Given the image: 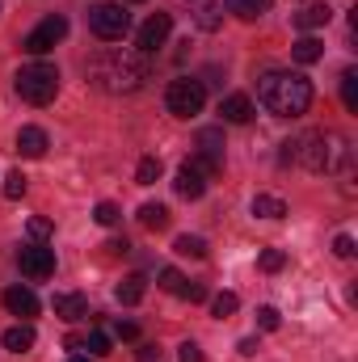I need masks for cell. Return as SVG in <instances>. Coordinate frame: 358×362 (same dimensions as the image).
I'll return each mask as SVG.
<instances>
[{
    "label": "cell",
    "instance_id": "obj_44",
    "mask_svg": "<svg viewBox=\"0 0 358 362\" xmlns=\"http://www.w3.org/2000/svg\"><path fill=\"white\" fill-rule=\"evenodd\" d=\"M304 4H312V0H304ZM325 4H329V0H325Z\"/></svg>",
    "mask_w": 358,
    "mask_h": 362
},
{
    "label": "cell",
    "instance_id": "obj_10",
    "mask_svg": "<svg viewBox=\"0 0 358 362\" xmlns=\"http://www.w3.org/2000/svg\"><path fill=\"white\" fill-rule=\"evenodd\" d=\"M169 30H173V17H169V13H152V17L139 25V34H135V51H144V55H156V51L165 47Z\"/></svg>",
    "mask_w": 358,
    "mask_h": 362
},
{
    "label": "cell",
    "instance_id": "obj_33",
    "mask_svg": "<svg viewBox=\"0 0 358 362\" xmlns=\"http://www.w3.org/2000/svg\"><path fill=\"white\" fill-rule=\"evenodd\" d=\"M278 325H282V316H278V308H258V329H262V333H274V329H278Z\"/></svg>",
    "mask_w": 358,
    "mask_h": 362
},
{
    "label": "cell",
    "instance_id": "obj_25",
    "mask_svg": "<svg viewBox=\"0 0 358 362\" xmlns=\"http://www.w3.org/2000/svg\"><path fill=\"white\" fill-rule=\"evenodd\" d=\"M342 105H346L350 114H358V72L354 68L342 72Z\"/></svg>",
    "mask_w": 358,
    "mask_h": 362
},
{
    "label": "cell",
    "instance_id": "obj_3",
    "mask_svg": "<svg viewBox=\"0 0 358 362\" xmlns=\"http://www.w3.org/2000/svg\"><path fill=\"white\" fill-rule=\"evenodd\" d=\"M350 156H354V148L337 131H308L291 144V160H299L308 173H337Z\"/></svg>",
    "mask_w": 358,
    "mask_h": 362
},
{
    "label": "cell",
    "instance_id": "obj_34",
    "mask_svg": "<svg viewBox=\"0 0 358 362\" xmlns=\"http://www.w3.org/2000/svg\"><path fill=\"white\" fill-rule=\"evenodd\" d=\"M25 232H30V236H34V240H47V236H51V232H55V223H51V219H42V215H38V219H30V223H25Z\"/></svg>",
    "mask_w": 358,
    "mask_h": 362
},
{
    "label": "cell",
    "instance_id": "obj_24",
    "mask_svg": "<svg viewBox=\"0 0 358 362\" xmlns=\"http://www.w3.org/2000/svg\"><path fill=\"white\" fill-rule=\"evenodd\" d=\"M81 350H89V358H105V354L114 350V337H110L105 329H93L89 337L81 341Z\"/></svg>",
    "mask_w": 358,
    "mask_h": 362
},
{
    "label": "cell",
    "instance_id": "obj_42",
    "mask_svg": "<svg viewBox=\"0 0 358 362\" xmlns=\"http://www.w3.org/2000/svg\"><path fill=\"white\" fill-rule=\"evenodd\" d=\"M68 362H97V358H89V354H72Z\"/></svg>",
    "mask_w": 358,
    "mask_h": 362
},
{
    "label": "cell",
    "instance_id": "obj_31",
    "mask_svg": "<svg viewBox=\"0 0 358 362\" xmlns=\"http://www.w3.org/2000/svg\"><path fill=\"white\" fill-rule=\"evenodd\" d=\"M21 194H25V173H21V169L4 173V198H13V202H17Z\"/></svg>",
    "mask_w": 358,
    "mask_h": 362
},
{
    "label": "cell",
    "instance_id": "obj_43",
    "mask_svg": "<svg viewBox=\"0 0 358 362\" xmlns=\"http://www.w3.org/2000/svg\"><path fill=\"white\" fill-rule=\"evenodd\" d=\"M131 4H144V0H131Z\"/></svg>",
    "mask_w": 358,
    "mask_h": 362
},
{
    "label": "cell",
    "instance_id": "obj_28",
    "mask_svg": "<svg viewBox=\"0 0 358 362\" xmlns=\"http://www.w3.org/2000/svg\"><path fill=\"white\" fill-rule=\"evenodd\" d=\"M135 181H139V185H156V181H161V160H156V156H144V160L135 165Z\"/></svg>",
    "mask_w": 358,
    "mask_h": 362
},
{
    "label": "cell",
    "instance_id": "obj_13",
    "mask_svg": "<svg viewBox=\"0 0 358 362\" xmlns=\"http://www.w3.org/2000/svg\"><path fill=\"white\" fill-rule=\"evenodd\" d=\"M333 21V8L325 4V0H312V4H299L295 13H291V25L295 30H304V34H316V30H325Z\"/></svg>",
    "mask_w": 358,
    "mask_h": 362
},
{
    "label": "cell",
    "instance_id": "obj_26",
    "mask_svg": "<svg viewBox=\"0 0 358 362\" xmlns=\"http://www.w3.org/2000/svg\"><path fill=\"white\" fill-rule=\"evenodd\" d=\"M173 249H178L181 257H194V262H202V257H207V240H202V236H178V245H173Z\"/></svg>",
    "mask_w": 358,
    "mask_h": 362
},
{
    "label": "cell",
    "instance_id": "obj_8",
    "mask_svg": "<svg viewBox=\"0 0 358 362\" xmlns=\"http://www.w3.org/2000/svg\"><path fill=\"white\" fill-rule=\"evenodd\" d=\"M194 160H198L211 177L224 173V131H219V127H202V131L194 135Z\"/></svg>",
    "mask_w": 358,
    "mask_h": 362
},
{
    "label": "cell",
    "instance_id": "obj_11",
    "mask_svg": "<svg viewBox=\"0 0 358 362\" xmlns=\"http://www.w3.org/2000/svg\"><path fill=\"white\" fill-rule=\"evenodd\" d=\"M207 181H211V173L190 156V160H181L178 177H173V189H178L181 198H202V194H207Z\"/></svg>",
    "mask_w": 358,
    "mask_h": 362
},
{
    "label": "cell",
    "instance_id": "obj_2",
    "mask_svg": "<svg viewBox=\"0 0 358 362\" xmlns=\"http://www.w3.org/2000/svg\"><path fill=\"white\" fill-rule=\"evenodd\" d=\"M312 81L304 76V72H287V68H270L266 76L258 81V101L266 105L270 114H278V118H299V114H308L312 110Z\"/></svg>",
    "mask_w": 358,
    "mask_h": 362
},
{
    "label": "cell",
    "instance_id": "obj_17",
    "mask_svg": "<svg viewBox=\"0 0 358 362\" xmlns=\"http://www.w3.org/2000/svg\"><path fill=\"white\" fill-rule=\"evenodd\" d=\"M47 148H51V139H47L42 127H21V131H17V152H21V156L38 160V156H47Z\"/></svg>",
    "mask_w": 358,
    "mask_h": 362
},
{
    "label": "cell",
    "instance_id": "obj_14",
    "mask_svg": "<svg viewBox=\"0 0 358 362\" xmlns=\"http://www.w3.org/2000/svg\"><path fill=\"white\" fill-rule=\"evenodd\" d=\"M4 308H8V316L30 320V316H38V295L30 286H8L4 291Z\"/></svg>",
    "mask_w": 358,
    "mask_h": 362
},
{
    "label": "cell",
    "instance_id": "obj_21",
    "mask_svg": "<svg viewBox=\"0 0 358 362\" xmlns=\"http://www.w3.org/2000/svg\"><path fill=\"white\" fill-rule=\"evenodd\" d=\"M139 223H144L148 232H165V228H169V206H165V202H144V206H139Z\"/></svg>",
    "mask_w": 358,
    "mask_h": 362
},
{
    "label": "cell",
    "instance_id": "obj_39",
    "mask_svg": "<svg viewBox=\"0 0 358 362\" xmlns=\"http://www.w3.org/2000/svg\"><path fill=\"white\" fill-rule=\"evenodd\" d=\"M105 249H110L114 257H127V253H131V240H127V236H114V240H110Z\"/></svg>",
    "mask_w": 358,
    "mask_h": 362
},
{
    "label": "cell",
    "instance_id": "obj_40",
    "mask_svg": "<svg viewBox=\"0 0 358 362\" xmlns=\"http://www.w3.org/2000/svg\"><path fill=\"white\" fill-rule=\"evenodd\" d=\"M139 362H161V350L156 346H139Z\"/></svg>",
    "mask_w": 358,
    "mask_h": 362
},
{
    "label": "cell",
    "instance_id": "obj_38",
    "mask_svg": "<svg viewBox=\"0 0 358 362\" xmlns=\"http://www.w3.org/2000/svg\"><path fill=\"white\" fill-rule=\"evenodd\" d=\"M178 362H202V350L194 341H181L178 346Z\"/></svg>",
    "mask_w": 358,
    "mask_h": 362
},
{
    "label": "cell",
    "instance_id": "obj_4",
    "mask_svg": "<svg viewBox=\"0 0 358 362\" xmlns=\"http://www.w3.org/2000/svg\"><path fill=\"white\" fill-rule=\"evenodd\" d=\"M59 93V68L47 64V59H34L17 72V97L30 101V105H51Z\"/></svg>",
    "mask_w": 358,
    "mask_h": 362
},
{
    "label": "cell",
    "instance_id": "obj_20",
    "mask_svg": "<svg viewBox=\"0 0 358 362\" xmlns=\"http://www.w3.org/2000/svg\"><path fill=\"white\" fill-rule=\"evenodd\" d=\"M144 291H148V278H144V274H127V278L114 286V299L131 308V303H139V299H144Z\"/></svg>",
    "mask_w": 358,
    "mask_h": 362
},
{
    "label": "cell",
    "instance_id": "obj_36",
    "mask_svg": "<svg viewBox=\"0 0 358 362\" xmlns=\"http://www.w3.org/2000/svg\"><path fill=\"white\" fill-rule=\"evenodd\" d=\"M178 295L181 299H190V303H202V299H207V286H202V282H181Z\"/></svg>",
    "mask_w": 358,
    "mask_h": 362
},
{
    "label": "cell",
    "instance_id": "obj_15",
    "mask_svg": "<svg viewBox=\"0 0 358 362\" xmlns=\"http://www.w3.org/2000/svg\"><path fill=\"white\" fill-rule=\"evenodd\" d=\"M51 308H55V316H59V320H68V325H76V320H85V316H89V299H85V295H76V291H59V295L51 299Z\"/></svg>",
    "mask_w": 358,
    "mask_h": 362
},
{
    "label": "cell",
    "instance_id": "obj_35",
    "mask_svg": "<svg viewBox=\"0 0 358 362\" xmlns=\"http://www.w3.org/2000/svg\"><path fill=\"white\" fill-rule=\"evenodd\" d=\"M114 337H118V341H139V325H135V320H118V325H114Z\"/></svg>",
    "mask_w": 358,
    "mask_h": 362
},
{
    "label": "cell",
    "instance_id": "obj_22",
    "mask_svg": "<svg viewBox=\"0 0 358 362\" xmlns=\"http://www.w3.org/2000/svg\"><path fill=\"white\" fill-rule=\"evenodd\" d=\"M274 0H228V13L241 17V21H258L262 13H270Z\"/></svg>",
    "mask_w": 358,
    "mask_h": 362
},
{
    "label": "cell",
    "instance_id": "obj_41",
    "mask_svg": "<svg viewBox=\"0 0 358 362\" xmlns=\"http://www.w3.org/2000/svg\"><path fill=\"white\" fill-rule=\"evenodd\" d=\"M241 354H245V358H253V354H258V341H253V337H245V341H241Z\"/></svg>",
    "mask_w": 358,
    "mask_h": 362
},
{
    "label": "cell",
    "instance_id": "obj_7",
    "mask_svg": "<svg viewBox=\"0 0 358 362\" xmlns=\"http://www.w3.org/2000/svg\"><path fill=\"white\" fill-rule=\"evenodd\" d=\"M68 38V17H47V21H38L25 38H21V51H30L34 59L38 55H47L55 42H64Z\"/></svg>",
    "mask_w": 358,
    "mask_h": 362
},
{
    "label": "cell",
    "instance_id": "obj_27",
    "mask_svg": "<svg viewBox=\"0 0 358 362\" xmlns=\"http://www.w3.org/2000/svg\"><path fill=\"white\" fill-rule=\"evenodd\" d=\"M236 308H241V299H236L232 291H219V295L211 299V312H215L219 320H228V316H236Z\"/></svg>",
    "mask_w": 358,
    "mask_h": 362
},
{
    "label": "cell",
    "instance_id": "obj_29",
    "mask_svg": "<svg viewBox=\"0 0 358 362\" xmlns=\"http://www.w3.org/2000/svg\"><path fill=\"white\" fill-rule=\"evenodd\" d=\"M258 266L266 274H278L287 266V253H282V249H262V253H258Z\"/></svg>",
    "mask_w": 358,
    "mask_h": 362
},
{
    "label": "cell",
    "instance_id": "obj_18",
    "mask_svg": "<svg viewBox=\"0 0 358 362\" xmlns=\"http://www.w3.org/2000/svg\"><path fill=\"white\" fill-rule=\"evenodd\" d=\"M34 341H38V337H34V329H30V325H13V329H4V333H0V346H4L8 354H30V350H34Z\"/></svg>",
    "mask_w": 358,
    "mask_h": 362
},
{
    "label": "cell",
    "instance_id": "obj_16",
    "mask_svg": "<svg viewBox=\"0 0 358 362\" xmlns=\"http://www.w3.org/2000/svg\"><path fill=\"white\" fill-rule=\"evenodd\" d=\"M219 114H224V122H232V127H245L258 110H253V101L245 97V93H228L224 101H219Z\"/></svg>",
    "mask_w": 358,
    "mask_h": 362
},
{
    "label": "cell",
    "instance_id": "obj_30",
    "mask_svg": "<svg viewBox=\"0 0 358 362\" xmlns=\"http://www.w3.org/2000/svg\"><path fill=\"white\" fill-rule=\"evenodd\" d=\"M93 219H97L101 228H114V223L122 219V211H118L114 202H97V206H93Z\"/></svg>",
    "mask_w": 358,
    "mask_h": 362
},
{
    "label": "cell",
    "instance_id": "obj_9",
    "mask_svg": "<svg viewBox=\"0 0 358 362\" xmlns=\"http://www.w3.org/2000/svg\"><path fill=\"white\" fill-rule=\"evenodd\" d=\"M17 266H21V274H25L30 282H42V278L55 274V249H47V245H25V249H17Z\"/></svg>",
    "mask_w": 358,
    "mask_h": 362
},
{
    "label": "cell",
    "instance_id": "obj_12",
    "mask_svg": "<svg viewBox=\"0 0 358 362\" xmlns=\"http://www.w3.org/2000/svg\"><path fill=\"white\" fill-rule=\"evenodd\" d=\"M228 17V0H190V21L202 30V34H215Z\"/></svg>",
    "mask_w": 358,
    "mask_h": 362
},
{
    "label": "cell",
    "instance_id": "obj_1",
    "mask_svg": "<svg viewBox=\"0 0 358 362\" xmlns=\"http://www.w3.org/2000/svg\"><path fill=\"white\" fill-rule=\"evenodd\" d=\"M89 81H93V89L110 93V97L139 93L152 81V55H144L135 47H105V51L93 55Z\"/></svg>",
    "mask_w": 358,
    "mask_h": 362
},
{
    "label": "cell",
    "instance_id": "obj_5",
    "mask_svg": "<svg viewBox=\"0 0 358 362\" xmlns=\"http://www.w3.org/2000/svg\"><path fill=\"white\" fill-rule=\"evenodd\" d=\"M89 30L101 38V42H122L131 34V13L114 0H101L89 8Z\"/></svg>",
    "mask_w": 358,
    "mask_h": 362
},
{
    "label": "cell",
    "instance_id": "obj_19",
    "mask_svg": "<svg viewBox=\"0 0 358 362\" xmlns=\"http://www.w3.org/2000/svg\"><path fill=\"white\" fill-rule=\"evenodd\" d=\"M291 59L308 68V64H316V59H325V42H321L316 34H304V38H299V42L291 47Z\"/></svg>",
    "mask_w": 358,
    "mask_h": 362
},
{
    "label": "cell",
    "instance_id": "obj_6",
    "mask_svg": "<svg viewBox=\"0 0 358 362\" xmlns=\"http://www.w3.org/2000/svg\"><path fill=\"white\" fill-rule=\"evenodd\" d=\"M165 105H169L173 118H198L202 105H207V89H202V81H194V76H178V81H169V89H165Z\"/></svg>",
    "mask_w": 358,
    "mask_h": 362
},
{
    "label": "cell",
    "instance_id": "obj_32",
    "mask_svg": "<svg viewBox=\"0 0 358 362\" xmlns=\"http://www.w3.org/2000/svg\"><path fill=\"white\" fill-rule=\"evenodd\" d=\"M181 282H185V278H181V274L173 270V266H165V270L156 274V286H161V291H169V295H178Z\"/></svg>",
    "mask_w": 358,
    "mask_h": 362
},
{
    "label": "cell",
    "instance_id": "obj_37",
    "mask_svg": "<svg viewBox=\"0 0 358 362\" xmlns=\"http://www.w3.org/2000/svg\"><path fill=\"white\" fill-rule=\"evenodd\" d=\"M333 253H337L342 262H350V257H354V236H346V232H342V236L333 240Z\"/></svg>",
    "mask_w": 358,
    "mask_h": 362
},
{
    "label": "cell",
    "instance_id": "obj_23",
    "mask_svg": "<svg viewBox=\"0 0 358 362\" xmlns=\"http://www.w3.org/2000/svg\"><path fill=\"white\" fill-rule=\"evenodd\" d=\"M253 215H262V219H282V215H287V202H282L278 194H258V198H253Z\"/></svg>",
    "mask_w": 358,
    "mask_h": 362
}]
</instances>
